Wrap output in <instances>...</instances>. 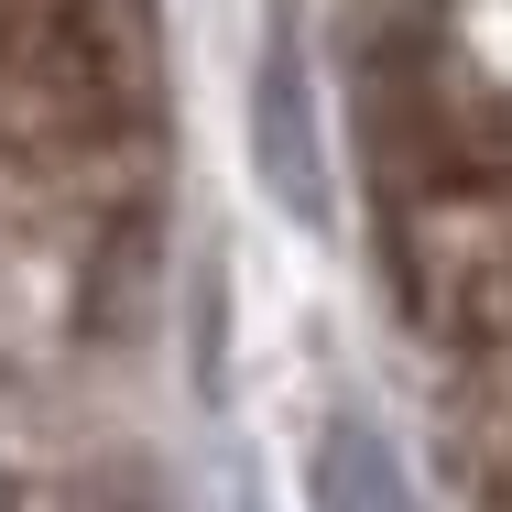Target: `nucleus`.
I'll list each match as a JSON object with an SVG mask.
<instances>
[{"label":"nucleus","instance_id":"f257e3e1","mask_svg":"<svg viewBox=\"0 0 512 512\" xmlns=\"http://www.w3.org/2000/svg\"><path fill=\"white\" fill-rule=\"evenodd\" d=\"M371 240L404 327L447 371L469 502L512 512V99L447 33L393 22L360 77Z\"/></svg>","mask_w":512,"mask_h":512},{"label":"nucleus","instance_id":"f03ea898","mask_svg":"<svg viewBox=\"0 0 512 512\" xmlns=\"http://www.w3.org/2000/svg\"><path fill=\"white\" fill-rule=\"evenodd\" d=\"M175 164V66L153 0H0V218L109 251Z\"/></svg>","mask_w":512,"mask_h":512}]
</instances>
